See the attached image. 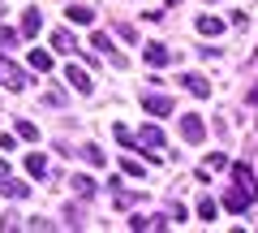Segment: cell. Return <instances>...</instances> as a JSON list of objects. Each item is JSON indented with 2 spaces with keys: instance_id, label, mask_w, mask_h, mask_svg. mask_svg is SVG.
Listing matches in <instances>:
<instances>
[{
  "instance_id": "cell-1",
  "label": "cell",
  "mask_w": 258,
  "mask_h": 233,
  "mask_svg": "<svg viewBox=\"0 0 258 233\" xmlns=\"http://www.w3.org/2000/svg\"><path fill=\"white\" fill-rule=\"evenodd\" d=\"M254 195H258V181L249 173V164H232V186L224 190V207L228 212H245L254 203Z\"/></svg>"
},
{
  "instance_id": "cell-2",
  "label": "cell",
  "mask_w": 258,
  "mask_h": 233,
  "mask_svg": "<svg viewBox=\"0 0 258 233\" xmlns=\"http://www.w3.org/2000/svg\"><path fill=\"white\" fill-rule=\"evenodd\" d=\"M134 147H142L151 164H159V151H164V130H159V125H142V130L134 134Z\"/></svg>"
},
{
  "instance_id": "cell-3",
  "label": "cell",
  "mask_w": 258,
  "mask_h": 233,
  "mask_svg": "<svg viewBox=\"0 0 258 233\" xmlns=\"http://www.w3.org/2000/svg\"><path fill=\"white\" fill-rule=\"evenodd\" d=\"M0 86H5V91H26V86H30V74L0 56Z\"/></svg>"
},
{
  "instance_id": "cell-4",
  "label": "cell",
  "mask_w": 258,
  "mask_h": 233,
  "mask_svg": "<svg viewBox=\"0 0 258 233\" xmlns=\"http://www.w3.org/2000/svg\"><path fill=\"white\" fill-rule=\"evenodd\" d=\"M142 108H147L151 117H168L176 104H172V95H164V91H147V95H142Z\"/></svg>"
},
{
  "instance_id": "cell-5",
  "label": "cell",
  "mask_w": 258,
  "mask_h": 233,
  "mask_svg": "<svg viewBox=\"0 0 258 233\" xmlns=\"http://www.w3.org/2000/svg\"><path fill=\"white\" fill-rule=\"evenodd\" d=\"M181 138L198 147V143L207 138V121H203V117H194V112H189V117H181Z\"/></svg>"
},
{
  "instance_id": "cell-6",
  "label": "cell",
  "mask_w": 258,
  "mask_h": 233,
  "mask_svg": "<svg viewBox=\"0 0 258 233\" xmlns=\"http://www.w3.org/2000/svg\"><path fill=\"white\" fill-rule=\"evenodd\" d=\"M64 82L74 86V91H82V95H91V91H95V78L86 74L82 65H69V69H64Z\"/></svg>"
},
{
  "instance_id": "cell-7",
  "label": "cell",
  "mask_w": 258,
  "mask_h": 233,
  "mask_svg": "<svg viewBox=\"0 0 258 233\" xmlns=\"http://www.w3.org/2000/svg\"><path fill=\"white\" fill-rule=\"evenodd\" d=\"M176 82H181L185 91L194 95V100H207V95H211V82H207L203 74H181V78H176Z\"/></svg>"
},
{
  "instance_id": "cell-8",
  "label": "cell",
  "mask_w": 258,
  "mask_h": 233,
  "mask_svg": "<svg viewBox=\"0 0 258 233\" xmlns=\"http://www.w3.org/2000/svg\"><path fill=\"white\" fill-rule=\"evenodd\" d=\"M91 48H99V52L108 56V61H112V65H116V69H125V61H120V56H116V48H112V39L103 35V30H95V35H91Z\"/></svg>"
},
{
  "instance_id": "cell-9",
  "label": "cell",
  "mask_w": 258,
  "mask_h": 233,
  "mask_svg": "<svg viewBox=\"0 0 258 233\" xmlns=\"http://www.w3.org/2000/svg\"><path fill=\"white\" fill-rule=\"evenodd\" d=\"M168 61H172V48H164V43H147V65L164 69Z\"/></svg>"
},
{
  "instance_id": "cell-10",
  "label": "cell",
  "mask_w": 258,
  "mask_h": 233,
  "mask_svg": "<svg viewBox=\"0 0 258 233\" xmlns=\"http://www.w3.org/2000/svg\"><path fill=\"white\" fill-rule=\"evenodd\" d=\"M39 26H43V18H39V9H22V39H35Z\"/></svg>"
},
{
  "instance_id": "cell-11",
  "label": "cell",
  "mask_w": 258,
  "mask_h": 233,
  "mask_svg": "<svg viewBox=\"0 0 258 233\" xmlns=\"http://www.w3.org/2000/svg\"><path fill=\"white\" fill-rule=\"evenodd\" d=\"M0 195H5V199H26L30 186H26V181H18V177H5V181H0Z\"/></svg>"
},
{
  "instance_id": "cell-12",
  "label": "cell",
  "mask_w": 258,
  "mask_h": 233,
  "mask_svg": "<svg viewBox=\"0 0 258 233\" xmlns=\"http://www.w3.org/2000/svg\"><path fill=\"white\" fill-rule=\"evenodd\" d=\"M194 26H198V35L211 39V35H220V30H224V18H211V13H203V18L194 22Z\"/></svg>"
},
{
  "instance_id": "cell-13",
  "label": "cell",
  "mask_w": 258,
  "mask_h": 233,
  "mask_svg": "<svg viewBox=\"0 0 258 233\" xmlns=\"http://www.w3.org/2000/svg\"><path fill=\"white\" fill-rule=\"evenodd\" d=\"M26 173H30V177H47V156H43V151H30V156H26Z\"/></svg>"
},
{
  "instance_id": "cell-14",
  "label": "cell",
  "mask_w": 258,
  "mask_h": 233,
  "mask_svg": "<svg viewBox=\"0 0 258 233\" xmlns=\"http://www.w3.org/2000/svg\"><path fill=\"white\" fill-rule=\"evenodd\" d=\"M30 69H39V74L52 69V52H47V48H30Z\"/></svg>"
},
{
  "instance_id": "cell-15",
  "label": "cell",
  "mask_w": 258,
  "mask_h": 233,
  "mask_svg": "<svg viewBox=\"0 0 258 233\" xmlns=\"http://www.w3.org/2000/svg\"><path fill=\"white\" fill-rule=\"evenodd\" d=\"M78 156H82V160H86V164H91V168H103V151L95 147V143H86V147L78 151Z\"/></svg>"
},
{
  "instance_id": "cell-16",
  "label": "cell",
  "mask_w": 258,
  "mask_h": 233,
  "mask_svg": "<svg viewBox=\"0 0 258 233\" xmlns=\"http://www.w3.org/2000/svg\"><path fill=\"white\" fill-rule=\"evenodd\" d=\"M69 186H74V195H78V199H95V181H91V177H74Z\"/></svg>"
},
{
  "instance_id": "cell-17",
  "label": "cell",
  "mask_w": 258,
  "mask_h": 233,
  "mask_svg": "<svg viewBox=\"0 0 258 233\" xmlns=\"http://www.w3.org/2000/svg\"><path fill=\"white\" fill-rule=\"evenodd\" d=\"M52 48L56 52H74V35L69 30H52Z\"/></svg>"
},
{
  "instance_id": "cell-18",
  "label": "cell",
  "mask_w": 258,
  "mask_h": 233,
  "mask_svg": "<svg viewBox=\"0 0 258 233\" xmlns=\"http://www.w3.org/2000/svg\"><path fill=\"white\" fill-rule=\"evenodd\" d=\"M64 13H69V22H78V26H86V22L95 18V13L86 9V5H69V9H64Z\"/></svg>"
},
{
  "instance_id": "cell-19",
  "label": "cell",
  "mask_w": 258,
  "mask_h": 233,
  "mask_svg": "<svg viewBox=\"0 0 258 233\" xmlns=\"http://www.w3.org/2000/svg\"><path fill=\"white\" fill-rule=\"evenodd\" d=\"M18 138L35 143V138H39V125H35V121H22V117H18Z\"/></svg>"
},
{
  "instance_id": "cell-20",
  "label": "cell",
  "mask_w": 258,
  "mask_h": 233,
  "mask_svg": "<svg viewBox=\"0 0 258 233\" xmlns=\"http://www.w3.org/2000/svg\"><path fill=\"white\" fill-rule=\"evenodd\" d=\"M120 173H129V177H142V173H147V164H142V160H120Z\"/></svg>"
},
{
  "instance_id": "cell-21",
  "label": "cell",
  "mask_w": 258,
  "mask_h": 233,
  "mask_svg": "<svg viewBox=\"0 0 258 233\" xmlns=\"http://www.w3.org/2000/svg\"><path fill=\"white\" fill-rule=\"evenodd\" d=\"M215 212H220L215 199H203V203H198V220H215Z\"/></svg>"
},
{
  "instance_id": "cell-22",
  "label": "cell",
  "mask_w": 258,
  "mask_h": 233,
  "mask_svg": "<svg viewBox=\"0 0 258 233\" xmlns=\"http://www.w3.org/2000/svg\"><path fill=\"white\" fill-rule=\"evenodd\" d=\"M215 168H228V156H224V151H215V156L207 160V173H215Z\"/></svg>"
},
{
  "instance_id": "cell-23",
  "label": "cell",
  "mask_w": 258,
  "mask_h": 233,
  "mask_svg": "<svg viewBox=\"0 0 258 233\" xmlns=\"http://www.w3.org/2000/svg\"><path fill=\"white\" fill-rule=\"evenodd\" d=\"M47 104L52 108H64V91H47Z\"/></svg>"
},
{
  "instance_id": "cell-24",
  "label": "cell",
  "mask_w": 258,
  "mask_h": 233,
  "mask_svg": "<svg viewBox=\"0 0 258 233\" xmlns=\"http://www.w3.org/2000/svg\"><path fill=\"white\" fill-rule=\"evenodd\" d=\"M5 173H9V164H5V160H0V177H5Z\"/></svg>"
}]
</instances>
